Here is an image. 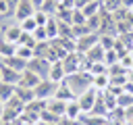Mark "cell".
<instances>
[{"label":"cell","instance_id":"cb8c5ba5","mask_svg":"<svg viewBox=\"0 0 133 125\" xmlns=\"http://www.w3.org/2000/svg\"><path fill=\"white\" fill-rule=\"evenodd\" d=\"M100 2H102V8L108 12H114L116 8L123 6V0H100Z\"/></svg>","mask_w":133,"mask_h":125},{"label":"cell","instance_id":"9a60e30c","mask_svg":"<svg viewBox=\"0 0 133 125\" xmlns=\"http://www.w3.org/2000/svg\"><path fill=\"white\" fill-rule=\"evenodd\" d=\"M85 113L81 110V104H79V100H71V102H66V113H64V117H69V119H81Z\"/></svg>","mask_w":133,"mask_h":125},{"label":"cell","instance_id":"4fadbf2b","mask_svg":"<svg viewBox=\"0 0 133 125\" xmlns=\"http://www.w3.org/2000/svg\"><path fill=\"white\" fill-rule=\"evenodd\" d=\"M15 96L27 106L29 102H33L35 100V92H33V88H23V85H17V90H15Z\"/></svg>","mask_w":133,"mask_h":125},{"label":"cell","instance_id":"ffe728a7","mask_svg":"<svg viewBox=\"0 0 133 125\" xmlns=\"http://www.w3.org/2000/svg\"><path fill=\"white\" fill-rule=\"evenodd\" d=\"M15 54H17V46L2 40L0 42V58H8V56H15Z\"/></svg>","mask_w":133,"mask_h":125},{"label":"cell","instance_id":"7c38bea8","mask_svg":"<svg viewBox=\"0 0 133 125\" xmlns=\"http://www.w3.org/2000/svg\"><path fill=\"white\" fill-rule=\"evenodd\" d=\"M64 77H66V71H64V67H62V60H56V63H52V67H50V73H48V79H52V81L60 83V81H64Z\"/></svg>","mask_w":133,"mask_h":125},{"label":"cell","instance_id":"6da1fadb","mask_svg":"<svg viewBox=\"0 0 133 125\" xmlns=\"http://www.w3.org/2000/svg\"><path fill=\"white\" fill-rule=\"evenodd\" d=\"M64 81L69 83V88L75 92V96H81L87 88H91V81H94V75L89 71H77V73H71L64 77Z\"/></svg>","mask_w":133,"mask_h":125},{"label":"cell","instance_id":"9c48e42d","mask_svg":"<svg viewBox=\"0 0 133 125\" xmlns=\"http://www.w3.org/2000/svg\"><path fill=\"white\" fill-rule=\"evenodd\" d=\"M54 98H58V100H64V102H71V100H77V96H75V92L69 88V83L66 81H60L58 85H56V92H54Z\"/></svg>","mask_w":133,"mask_h":125},{"label":"cell","instance_id":"ac0fdd59","mask_svg":"<svg viewBox=\"0 0 133 125\" xmlns=\"http://www.w3.org/2000/svg\"><path fill=\"white\" fill-rule=\"evenodd\" d=\"M91 85H94L98 92H104V90L110 85V75H108V73H104V75H94Z\"/></svg>","mask_w":133,"mask_h":125},{"label":"cell","instance_id":"f546056e","mask_svg":"<svg viewBox=\"0 0 133 125\" xmlns=\"http://www.w3.org/2000/svg\"><path fill=\"white\" fill-rule=\"evenodd\" d=\"M0 15L4 17V15H12V8H10V4L6 2V0H0Z\"/></svg>","mask_w":133,"mask_h":125},{"label":"cell","instance_id":"277c9868","mask_svg":"<svg viewBox=\"0 0 133 125\" xmlns=\"http://www.w3.org/2000/svg\"><path fill=\"white\" fill-rule=\"evenodd\" d=\"M98 96H100V92L91 85V88H87L81 96H77V100H79V104H81V110L87 115L91 108H94V104H96V100H98Z\"/></svg>","mask_w":133,"mask_h":125},{"label":"cell","instance_id":"4316f807","mask_svg":"<svg viewBox=\"0 0 133 125\" xmlns=\"http://www.w3.org/2000/svg\"><path fill=\"white\" fill-rule=\"evenodd\" d=\"M85 21H87V17L83 15V10H81V8H75V10H73V21H71V25H85Z\"/></svg>","mask_w":133,"mask_h":125},{"label":"cell","instance_id":"d6a6232c","mask_svg":"<svg viewBox=\"0 0 133 125\" xmlns=\"http://www.w3.org/2000/svg\"><path fill=\"white\" fill-rule=\"evenodd\" d=\"M2 106H4V104H2V100H0V110H2Z\"/></svg>","mask_w":133,"mask_h":125},{"label":"cell","instance_id":"3957f363","mask_svg":"<svg viewBox=\"0 0 133 125\" xmlns=\"http://www.w3.org/2000/svg\"><path fill=\"white\" fill-rule=\"evenodd\" d=\"M50 67H52V63H50L48 58H44V56H33V58L27 63V69H31L33 73H37L42 79H46V77H48Z\"/></svg>","mask_w":133,"mask_h":125},{"label":"cell","instance_id":"d4e9b609","mask_svg":"<svg viewBox=\"0 0 133 125\" xmlns=\"http://www.w3.org/2000/svg\"><path fill=\"white\" fill-rule=\"evenodd\" d=\"M19 25H21V29H23V31H27V33H33V31L37 29V23H35V19H33V17H29V19L21 21Z\"/></svg>","mask_w":133,"mask_h":125},{"label":"cell","instance_id":"e0dca14e","mask_svg":"<svg viewBox=\"0 0 133 125\" xmlns=\"http://www.w3.org/2000/svg\"><path fill=\"white\" fill-rule=\"evenodd\" d=\"M15 90H17V85H15V83L0 81V100H2V104H4V102H8V100L15 96Z\"/></svg>","mask_w":133,"mask_h":125},{"label":"cell","instance_id":"1f68e13d","mask_svg":"<svg viewBox=\"0 0 133 125\" xmlns=\"http://www.w3.org/2000/svg\"><path fill=\"white\" fill-rule=\"evenodd\" d=\"M31 2H33V6H35V8H42V4H44L46 0H31Z\"/></svg>","mask_w":133,"mask_h":125},{"label":"cell","instance_id":"5b68a950","mask_svg":"<svg viewBox=\"0 0 133 125\" xmlns=\"http://www.w3.org/2000/svg\"><path fill=\"white\" fill-rule=\"evenodd\" d=\"M100 42V33H85V35H81V38H77L75 40V46H77V52L79 54H85L87 50H91L96 44Z\"/></svg>","mask_w":133,"mask_h":125},{"label":"cell","instance_id":"5bb4252c","mask_svg":"<svg viewBox=\"0 0 133 125\" xmlns=\"http://www.w3.org/2000/svg\"><path fill=\"white\" fill-rule=\"evenodd\" d=\"M0 73H2V81H6V83H19V77H21V73L19 71H15V69H8L6 65H2L0 63Z\"/></svg>","mask_w":133,"mask_h":125},{"label":"cell","instance_id":"52a82bcc","mask_svg":"<svg viewBox=\"0 0 133 125\" xmlns=\"http://www.w3.org/2000/svg\"><path fill=\"white\" fill-rule=\"evenodd\" d=\"M21 35H23V29L21 25H8V27H2V40L8 42V44H19L21 42Z\"/></svg>","mask_w":133,"mask_h":125},{"label":"cell","instance_id":"8fae6325","mask_svg":"<svg viewBox=\"0 0 133 125\" xmlns=\"http://www.w3.org/2000/svg\"><path fill=\"white\" fill-rule=\"evenodd\" d=\"M0 63H2V65H6L8 69H15V71L23 73V71L27 69V63H29V60H23L21 56H17V54H15V56H8V58H0Z\"/></svg>","mask_w":133,"mask_h":125},{"label":"cell","instance_id":"83f0119b","mask_svg":"<svg viewBox=\"0 0 133 125\" xmlns=\"http://www.w3.org/2000/svg\"><path fill=\"white\" fill-rule=\"evenodd\" d=\"M33 38H35V42H50L46 27H37V29L33 31Z\"/></svg>","mask_w":133,"mask_h":125},{"label":"cell","instance_id":"44dd1931","mask_svg":"<svg viewBox=\"0 0 133 125\" xmlns=\"http://www.w3.org/2000/svg\"><path fill=\"white\" fill-rule=\"evenodd\" d=\"M81 10H83V15H85V17H91V15H98V12L102 10V2H100V0H91V2H89L87 6H83Z\"/></svg>","mask_w":133,"mask_h":125},{"label":"cell","instance_id":"2e32d148","mask_svg":"<svg viewBox=\"0 0 133 125\" xmlns=\"http://www.w3.org/2000/svg\"><path fill=\"white\" fill-rule=\"evenodd\" d=\"M104 52H106V50H104V48L100 46V42H98L91 50H87V52H85V58H87L89 63H100V60L104 63Z\"/></svg>","mask_w":133,"mask_h":125},{"label":"cell","instance_id":"7402d4cb","mask_svg":"<svg viewBox=\"0 0 133 125\" xmlns=\"http://www.w3.org/2000/svg\"><path fill=\"white\" fill-rule=\"evenodd\" d=\"M17 56H21L23 60H31L33 56H35V52H33V48L31 46H17Z\"/></svg>","mask_w":133,"mask_h":125},{"label":"cell","instance_id":"30bf717a","mask_svg":"<svg viewBox=\"0 0 133 125\" xmlns=\"http://www.w3.org/2000/svg\"><path fill=\"white\" fill-rule=\"evenodd\" d=\"M46 110H50V113H54L56 117H64V113H66V102L64 100H58V98H48L46 100Z\"/></svg>","mask_w":133,"mask_h":125},{"label":"cell","instance_id":"7a4b0ae2","mask_svg":"<svg viewBox=\"0 0 133 125\" xmlns=\"http://www.w3.org/2000/svg\"><path fill=\"white\" fill-rule=\"evenodd\" d=\"M56 81H52V79H42L35 88H33V92H35V98L37 100H48V98H52L54 96V92H56Z\"/></svg>","mask_w":133,"mask_h":125},{"label":"cell","instance_id":"603a6c76","mask_svg":"<svg viewBox=\"0 0 133 125\" xmlns=\"http://www.w3.org/2000/svg\"><path fill=\"white\" fill-rule=\"evenodd\" d=\"M133 104V94H129V92H123V94H118L116 96V106H123V108H127V106H131Z\"/></svg>","mask_w":133,"mask_h":125},{"label":"cell","instance_id":"ba28073f","mask_svg":"<svg viewBox=\"0 0 133 125\" xmlns=\"http://www.w3.org/2000/svg\"><path fill=\"white\" fill-rule=\"evenodd\" d=\"M39 81H42V77H39L37 73H33L31 69H25V71L21 73V77H19V83H17V85H23V88H35Z\"/></svg>","mask_w":133,"mask_h":125},{"label":"cell","instance_id":"4dcf8cb0","mask_svg":"<svg viewBox=\"0 0 133 125\" xmlns=\"http://www.w3.org/2000/svg\"><path fill=\"white\" fill-rule=\"evenodd\" d=\"M91 0H75V8H83V6H87Z\"/></svg>","mask_w":133,"mask_h":125},{"label":"cell","instance_id":"836d02e7","mask_svg":"<svg viewBox=\"0 0 133 125\" xmlns=\"http://www.w3.org/2000/svg\"><path fill=\"white\" fill-rule=\"evenodd\" d=\"M0 81H2V73H0Z\"/></svg>","mask_w":133,"mask_h":125},{"label":"cell","instance_id":"484cf974","mask_svg":"<svg viewBox=\"0 0 133 125\" xmlns=\"http://www.w3.org/2000/svg\"><path fill=\"white\" fill-rule=\"evenodd\" d=\"M50 17H52V15H48V12H44V10H35V12H33V19H35L37 27H44V25L48 23Z\"/></svg>","mask_w":133,"mask_h":125},{"label":"cell","instance_id":"d6986e66","mask_svg":"<svg viewBox=\"0 0 133 125\" xmlns=\"http://www.w3.org/2000/svg\"><path fill=\"white\" fill-rule=\"evenodd\" d=\"M44 27H46V31H48V38H50V40L58 38V19H56V17H50V19H48V23H46Z\"/></svg>","mask_w":133,"mask_h":125},{"label":"cell","instance_id":"8992f818","mask_svg":"<svg viewBox=\"0 0 133 125\" xmlns=\"http://www.w3.org/2000/svg\"><path fill=\"white\" fill-rule=\"evenodd\" d=\"M37 8L33 6V2L31 0H19V4H17V8H15V19H17V23H21V21H25V19H29V17H33V12H35Z\"/></svg>","mask_w":133,"mask_h":125},{"label":"cell","instance_id":"f1b7e54d","mask_svg":"<svg viewBox=\"0 0 133 125\" xmlns=\"http://www.w3.org/2000/svg\"><path fill=\"white\" fill-rule=\"evenodd\" d=\"M56 125H81L79 119H69V117H60Z\"/></svg>","mask_w":133,"mask_h":125}]
</instances>
